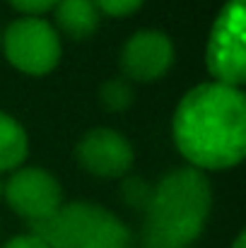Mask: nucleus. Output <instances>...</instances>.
I'll list each match as a JSON object with an SVG mask.
<instances>
[{
    "label": "nucleus",
    "instance_id": "5",
    "mask_svg": "<svg viewBox=\"0 0 246 248\" xmlns=\"http://www.w3.org/2000/svg\"><path fill=\"white\" fill-rule=\"evenodd\" d=\"M0 46L12 68L34 78L49 75L63 56L56 27L41 17H19L10 22L0 36Z\"/></svg>",
    "mask_w": 246,
    "mask_h": 248
},
{
    "label": "nucleus",
    "instance_id": "13",
    "mask_svg": "<svg viewBox=\"0 0 246 248\" xmlns=\"http://www.w3.org/2000/svg\"><path fill=\"white\" fill-rule=\"evenodd\" d=\"M143 2L145 0H94L99 15H109V17H128L138 12Z\"/></svg>",
    "mask_w": 246,
    "mask_h": 248
},
{
    "label": "nucleus",
    "instance_id": "2",
    "mask_svg": "<svg viewBox=\"0 0 246 248\" xmlns=\"http://www.w3.org/2000/svg\"><path fill=\"white\" fill-rule=\"evenodd\" d=\"M213 210V186L198 169L183 166L152 186L138 248H191Z\"/></svg>",
    "mask_w": 246,
    "mask_h": 248
},
{
    "label": "nucleus",
    "instance_id": "12",
    "mask_svg": "<svg viewBox=\"0 0 246 248\" xmlns=\"http://www.w3.org/2000/svg\"><path fill=\"white\" fill-rule=\"evenodd\" d=\"M121 195H123V202L128 207H135V210L145 212V207L150 205V198H152V186L143 176H123Z\"/></svg>",
    "mask_w": 246,
    "mask_h": 248
},
{
    "label": "nucleus",
    "instance_id": "8",
    "mask_svg": "<svg viewBox=\"0 0 246 248\" xmlns=\"http://www.w3.org/2000/svg\"><path fill=\"white\" fill-rule=\"evenodd\" d=\"M78 164L97 178H123L133 166V147L114 128H92L75 147Z\"/></svg>",
    "mask_w": 246,
    "mask_h": 248
},
{
    "label": "nucleus",
    "instance_id": "15",
    "mask_svg": "<svg viewBox=\"0 0 246 248\" xmlns=\"http://www.w3.org/2000/svg\"><path fill=\"white\" fill-rule=\"evenodd\" d=\"M2 248H49V246H46V244H44V241H41L36 234H32V232H29V234L12 236V239H10V241H7Z\"/></svg>",
    "mask_w": 246,
    "mask_h": 248
},
{
    "label": "nucleus",
    "instance_id": "10",
    "mask_svg": "<svg viewBox=\"0 0 246 248\" xmlns=\"http://www.w3.org/2000/svg\"><path fill=\"white\" fill-rule=\"evenodd\" d=\"M29 155V138L22 123L0 111V171H15Z\"/></svg>",
    "mask_w": 246,
    "mask_h": 248
},
{
    "label": "nucleus",
    "instance_id": "9",
    "mask_svg": "<svg viewBox=\"0 0 246 248\" xmlns=\"http://www.w3.org/2000/svg\"><path fill=\"white\" fill-rule=\"evenodd\" d=\"M53 10H56L58 29L75 41H84L94 36L101 24V15L94 0H58Z\"/></svg>",
    "mask_w": 246,
    "mask_h": 248
},
{
    "label": "nucleus",
    "instance_id": "7",
    "mask_svg": "<svg viewBox=\"0 0 246 248\" xmlns=\"http://www.w3.org/2000/svg\"><path fill=\"white\" fill-rule=\"evenodd\" d=\"M174 41L157 29L133 34L121 48V70L128 82H157L174 65Z\"/></svg>",
    "mask_w": 246,
    "mask_h": 248
},
{
    "label": "nucleus",
    "instance_id": "4",
    "mask_svg": "<svg viewBox=\"0 0 246 248\" xmlns=\"http://www.w3.org/2000/svg\"><path fill=\"white\" fill-rule=\"evenodd\" d=\"M205 68L217 84L242 89L246 82V0H227L217 12L208 34Z\"/></svg>",
    "mask_w": 246,
    "mask_h": 248
},
{
    "label": "nucleus",
    "instance_id": "14",
    "mask_svg": "<svg viewBox=\"0 0 246 248\" xmlns=\"http://www.w3.org/2000/svg\"><path fill=\"white\" fill-rule=\"evenodd\" d=\"M7 2L15 10H19L24 17H39V15L53 10L58 0H7Z\"/></svg>",
    "mask_w": 246,
    "mask_h": 248
},
{
    "label": "nucleus",
    "instance_id": "11",
    "mask_svg": "<svg viewBox=\"0 0 246 248\" xmlns=\"http://www.w3.org/2000/svg\"><path fill=\"white\" fill-rule=\"evenodd\" d=\"M133 99H135L133 84L128 82L126 78L104 80L101 87H99V104H101L104 111H109V113H121V111L131 108V106H133Z\"/></svg>",
    "mask_w": 246,
    "mask_h": 248
},
{
    "label": "nucleus",
    "instance_id": "16",
    "mask_svg": "<svg viewBox=\"0 0 246 248\" xmlns=\"http://www.w3.org/2000/svg\"><path fill=\"white\" fill-rule=\"evenodd\" d=\"M232 248H246V232H239V234H237V239H234Z\"/></svg>",
    "mask_w": 246,
    "mask_h": 248
},
{
    "label": "nucleus",
    "instance_id": "17",
    "mask_svg": "<svg viewBox=\"0 0 246 248\" xmlns=\"http://www.w3.org/2000/svg\"><path fill=\"white\" fill-rule=\"evenodd\" d=\"M0 198H2V183H0Z\"/></svg>",
    "mask_w": 246,
    "mask_h": 248
},
{
    "label": "nucleus",
    "instance_id": "3",
    "mask_svg": "<svg viewBox=\"0 0 246 248\" xmlns=\"http://www.w3.org/2000/svg\"><path fill=\"white\" fill-rule=\"evenodd\" d=\"M29 227L49 248H131L133 244L121 217L84 200L61 205L51 217Z\"/></svg>",
    "mask_w": 246,
    "mask_h": 248
},
{
    "label": "nucleus",
    "instance_id": "1",
    "mask_svg": "<svg viewBox=\"0 0 246 248\" xmlns=\"http://www.w3.org/2000/svg\"><path fill=\"white\" fill-rule=\"evenodd\" d=\"M179 155L198 171L239 166L246 155V96L239 87L200 82L188 89L171 121Z\"/></svg>",
    "mask_w": 246,
    "mask_h": 248
},
{
    "label": "nucleus",
    "instance_id": "6",
    "mask_svg": "<svg viewBox=\"0 0 246 248\" xmlns=\"http://www.w3.org/2000/svg\"><path fill=\"white\" fill-rule=\"evenodd\" d=\"M2 198L29 224L51 217L63 205V188L58 178L39 166L15 169L2 186Z\"/></svg>",
    "mask_w": 246,
    "mask_h": 248
}]
</instances>
